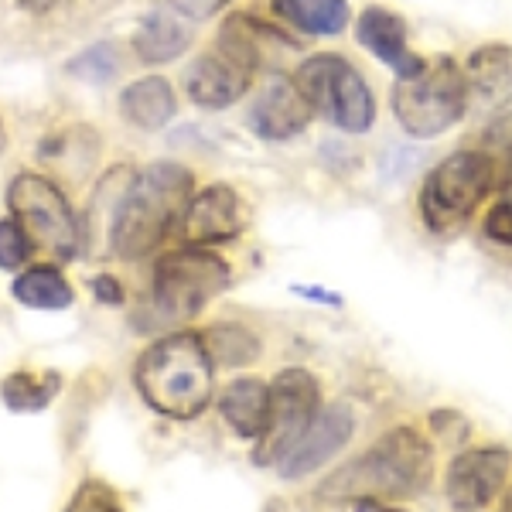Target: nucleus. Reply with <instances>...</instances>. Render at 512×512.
Returning a JSON list of instances; mask_svg holds the SVG:
<instances>
[{
  "mask_svg": "<svg viewBox=\"0 0 512 512\" xmlns=\"http://www.w3.org/2000/svg\"><path fill=\"white\" fill-rule=\"evenodd\" d=\"M195 195V178L175 161H158L130 178L113 209L110 246L120 260H140L158 250L171 222L181 219L188 198Z\"/></svg>",
  "mask_w": 512,
  "mask_h": 512,
  "instance_id": "f257e3e1",
  "label": "nucleus"
},
{
  "mask_svg": "<svg viewBox=\"0 0 512 512\" xmlns=\"http://www.w3.org/2000/svg\"><path fill=\"white\" fill-rule=\"evenodd\" d=\"M134 379L147 407L164 417L192 420L216 393V359L205 349L202 335L175 332L158 338L140 355Z\"/></svg>",
  "mask_w": 512,
  "mask_h": 512,
  "instance_id": "f03ea898",
  "label": "nucleus"
},
{
  "mask_svg": "<svg viewBox=\"0 0 512 512\" xmlns=\"http://www.w3.org/2000/svg\"><path fill=\"white\" fill-rule=\"evenodd\" d=\"M431 444L414 427H396L345 472L325 482L332 499H410L431 485Z\"/></svg>",
  "mask_w": 512,
  "mask_h": 512,
  "instance_id": "7ed1b4c3",
  "label": "nucleus"
},
{
  "mask_svg": "<svg viewBox=\"0 0 512 512\" xmlns=\"http://www.w3.org/2000/svg\"><path fill=\"white\" fill-rule=\"evenodd\" d=\"M468 106V82L465 69L458 62L441 55L437 62H427L417 76L400 79L393 89V113L403 134L417 140L441 137L465 117Z\"/></svg>",
  "mask_w": 512,
  "mask_h": 512,
  "instance_id": "20e7f679",
  "label": "nucleus"
},
{
  "mask_svg": "<svg viewBox=\"0 0 512 512\" xmlns=\"http://www.w3.org/2000/svg\"><path fill=\"white\" fill-rule=\"evenodd\" d=\"M294 82L311 110L321 113L342 134H366L376 120V96L362 72L335 52L311 55L301 62Z\"/></svg>",
  "mask_w": 512,
  "mask_h": 512,
  "instance_id": "39448f33",
  "label": "nucleus"
},
{
  "mask_svg": "<svg viewBox=\"0 0 512 512\" xmlns=\"http://www.w3.org/2000/svg\"><path fill=\"white\" fill-rule=\"evenodd\" d=\"M495 185V161L485 151H454L441 164H434L431 175L420 188V216L427 229L444 233L472 219L478 205L489 198Z\"/></svg>",
  "mask_w": 512,
  "mask_h": 512,
  "instance_id": "423d86ee",
  "label": "nucleus"
},
{
  "mask_svg": "<svg viewBox=\"0 0 512 512\" xmlns=\"http://www.w3.org/2000/svg\"><path fill=\"white\" fill-rule=\"evenodd\" d=\"M229 287V267L209 246L185 243L164 253L154 267V308L164 321L195 318L205 304Z\"/></svg>",
  "mask_w": 512,
  "mask_h": 512,
  "instance_id": "0eeeda50",
  "label": "nucleus"
},
{
  "mask_svg": "<svg viewBox=\"0 0 512 512\" xmlns=\"http://www.w3.org/2000/svg\"><path fill=\"white\" fill-rule=\"evenodd\" d=\"M7 205L14 219L24 226L31 243L41 246L55 260H76L79 256V219L72 212L69 198L41 175H18L7 188Z\"/></svg>",
  "mask_w": 512,
  "mask_h": 512,
  "instance_id": "6e6552de",
  "label": "nucleus"
},
{
  "mask_svg": "<svg viewBox=\"0 0 512 512\" xmlns=\"http://www.w3.org/2000/svg\"><path fill=\"white\" fill-rule=\"evenodd\" d=\"M321 414V386L308 369H284L270 383V410H267V431L260 434L253 448V461L260 468L280 465L297 441L308 434Z\"/></svg>",
  "mask_w": 512,
  "mask_h": 512,
  "instance_id": "1a4fd4ad",
  "label": "nucleus"
},
{
  "mask_svg": "<svg viewBox=\"0 0 512 512\" xmlns=\"http://www.w3.org/2000/svg\"><path fill=\"white\" fill-rule=\"evenodd\" d=\"M512 472V454L506 448H472L451 461L444 489L458 512H482L499 499Z\"/></svg>",
  "mask_w": 512,
  "mask_h": 512,
  "instance_id": "9d476101",
  "label": "nucleus"
},
{
  "mask_svg": "<svg viewBox=\"0 0 512 512\" xmlns=\"http://www.w3.org/2000/svg\"><path fill=\"white\" fill-rule=\"evenodd\" d=\"M311 103L304 99L301 86L287 76H270L253 99L250 127L263 140H291L304 134L311 123Z\"/></svg>",
  "mask_w": 512,
  "mask_h": 512,
  "instance_id": "9b49d317",
  "label": "nucleus"
},
{
  "mask_svg": "<svg viewBox=\"0 0 512 512\" xmlns=\"http://www.w3.org/2000/svg\"><path fill=\"white\" fill-rule=\"evenodd\" d=\"M239 226V195L229 185H209L188 198L178 219V236L181 243L209 246L239 236Z\"/></svg>",
  "mask_w": 512,
  "mask_h": 512,
  "instance_id": "f8f14e48",
  "label": "nucleus"
},
{
  "mask_svg": "<svg viewBox=\"0 0 512 512\" xmlns=\"http://www.w3.org/2000/svg\"><path fill=\"white\" fill-rule=\"evenodd\" d=\"M253 72L243 69L236 59H229L226 52H209L198 55L185 72V93L192 103L205 106V110H226V106L239 103L250 89Z\"/></svg>",
  "mask_w": 512,
  "mask_h": 512,
  "instance_id": "ddd939ff",
  "label": "nucleus"
},
{
  "mask_svg": "<svg viewBox=\"0 0 512 512\" xmlns=\"http://www.w3.org/2000/svg\"><path fill=\"white\" fill-rule=\"evenodd\" d=\"M355 38L366 52H373L379 62L390 65L400 79H410L424 69V59L410 52L407 45V21L400 18L390 7H366L359 14V24H355Z\"/></svg>",
  "mask_w": 512,
  "mask_h": 512,
  "instance_id": "4468645a",
  "label": "nucleus"
},
{
  "mask_svg": "<svg viewBox=\"0 0 512 512\" xmlns=\"http://www.w3.org/2000/svg\"><path fill=\"white\" fill-rule=\"evenodd\" d=\"M349 437H352V414L342 403L321 410L315 417V424L308 427V434L297 441V448L280 461V475L304 478V475L318 472L321 465H328V461L349 444Z\"/></svg>",
  "mask_w": 512,
  "mask_h": 512,
  "instance_id": "2eb2a0df",
  "label": "nucleus"
},
{
  "mask_svg": "<svg viewBox=\"0 0 512 512\" xmlns=\"http://www.w3.org/2000/svg\"><path fill=\"white\" fill-rule=\"evenodd\" d=\"M216 48L226 52L229 59H236L243 69L260 72V69H267V65H277L284 59L294 48V41L284 38L277 28H270V24H260L256 18H250V14H233V18L222 24Z\"/></svg>",
  "mask_w": 512,
  "mask_h": 512,
  "instance_id": "dca6fc26",
  "label": "nucleus"
},
{
  "mask_svg": "<svg viewBox=\"0 0 512 512\" xmlns=\"http://www.w3.org/2000/svg\"><path fill=\"white\" fill-rule=\"evenodd\" d=\"M465 82L478 103L492 106V110L509 106L512 103V48L502 45V41L475 48L465 62Z\"/></svg>",
  "mask_w": 512,
  "mask_h": 512,
  "instance_id": "f3484780",
  "label": "nucleus"
},
{
  "mask_svg": "<svg viewBox=\"0 0 512 512\" xmlns=\"http://www.w3.org/2000/svg\"><path fill=\"white\" fill-rule=\"evenodd\" d=\"M267 410H270V386L253 376L229 383L226 393L219 396V414L246 441H260V434L267 431Z\"/></svg>",
  "mask_w": 512,
  "mask_h": 512,
  "instance_id": "a211bd4d",
  "label": "nucleus"
},
{
  "mask_svg": "<svg viewBox=\"0 0 512 512\" xmlns=\"http://www.w3.org/2000/svg\"><path fill=\"white\" fill-rule=\"evenodd\" d=\"M120 113L123 120H130L140 130H161L168 127L171 117L178 113V99L168 79L147 76L130 82L120 93Z\"/></svg>",
  "mask_w": 512,
  "mask_h": 512,
  "instance_id": "6ab92c4d",
  "label": "nucleus"
},
{
  "mask_svg": "<svg viewBox=\"0 0 512 512\" xmlns=\"http://www.w3.org/2000/svg\"><path fill=\"white\" fill-rule=\"evenodd\" d=\"M274 14L304 35H342L349 28V0H274Z\"/></svg>",
  "mask_w": 512,
  "mask_h": 512,
  "instance_id": "aec40b11",
  "label": "nucleus"
},
{
  "mask_svg": "<svg viewBox=\"0 0 512 512\" xmlns=\"http://www.w3.org/2000/svg\"><path fill=\"white\" fill-rule=\"evenodd\" d=\"M188 45H192V31H188L185 24L168 11L147 14V18L140 21V31L134 38L140 62H147V65L175 62Z\"/></svg>",
  "mask_w": 512,
  "mask_h": 512,
  "instance_id": "412c9836",
  "label": "nucleus"
},
{
  "mask_svg": "<svg viewBox=\"0 0 512 512\" xmlns=\"http://www.w3.org/2000/svg\"><path fill=\"white\" fill-rule=\"evenodd\" d=\"M11 294L18 297V304L35 311H65L76 294H72V284L65 280L55 267H31L11 284Z\"/></svg>",
  "mask_w": 512,
  "mask_h": 512,
  "instance_id": "4be33fe9",
  "label": "nucleus"
},
{
  "mask_svg": "<svg viewBox=\"0 0 512 512\" xmlns=\"http://www.w3.org/2000/svg\"><path fill=\"white\" fill-rule=\"evenodd\" d=\"M62 376L59 373H11L0 386V400L14 414H38L59 396Z\"/></svg>",
  "mask_w": 512,
  "mask_h": 512,
  "instance_id": "5701e85b",
  "label": "nucleus"
},
{
  "mask_svg": "<svg viewBox=\"0 0 512 512\" xmlns=\"http://www.w3.org/2000/svg\"><path fill=\"white\" fill-rule=\"evenodd\" d=\"M205 349L222 366H246L260 355V342L246 332L243 325H216L212 332L202 335Z\"/></svg>",
  "mask_w": 512,
  "mask_h": 512,
  "instance_id": "b1692460",
  "label": "nucleus"
},
{
  "mask_svg": "<svg viewBox=\"0 0 512 512\" xmlns=\"http://www.w3.org/2000/svg\"><path fill=\"white\" fill-rule=\"evenodd\" d=\"M35 243L24 233L18 219H0V270H21V263L31 260Z\"/></svg>",
  "mask_w": 512,
  "mask_h": 512,
  "instance_id": "393cba45",
  "label": "nucleus"
},
{
  "mask_svg": "<svg viewBox=\"0 0 512 512\" xmlns=\"http://www.w3.org/2000/svg\"><path fill=\"white\" fill-rule=\"evenodd\" d=\"M65 512H123V506H120L117 492H113L110 485L89 478V482H82L76 489V495H72V502Z\"/></svg>",
  "mask_w": 512,
  "mask_h": 512,
  "instance_id": "a878e982",
  "label": "nucleus"
},
{
  "mask_svg": "<svg viewBox=\"0 0 512 512\" xmlns=\"http://www.w3.org/2000/svg\"><path fill=\"white\" fill-rule=\"evenodd\" d=\"M117 69H120V62H117V55H113V45H96V48L82 52L79 59L72 62V72L82 76V79H89V82L113 79V76H117Z\"/></svg>",
  "mask_w": 512,
  "mask_h": 512,
  "instance_id": "bb28decb",
  "label": "nucleus"
},
{
  "mask_svg": "<svg viewBox=\"0 0 512 512\" xmlns=\"http://www.w3.org/2000/svg\"><path fill=\"white\" fill-rule=\"evenodd\" d=\"M482 144H485V154L495 161V171L512 168V113L499 117L489 130H485Z\"/></svg>",
  "mask_w": 512,
  "mask_h": 512,
  "instance_id": "cd10ccee",
  "label": "nucleus"
},
{
  "mask_svg": "<svg viewBox=\"0 0 512 512\" xmlns=\"http://www.w3.org/2000/svg\"><path fill=\"white\" fill-rule=\"evenodd\" d=\"M485 236L502 246H512V205L502 202L485 216Z\"/></svg>",
  "mask_w": 512,
  "mask_h": 512,
  "instance_id": "c85d7f7f",
  "label": "nucleus"
},
{
  "mask_svg": "<svg viewBox=\"0 0 512 512\" xmlns=\"http://www.w3.org/2000/svg\"><path fill=\"white\" fill-rule=\"evenodd\" d=\"M226 4H229V0H171V7H175L178 14H185V18H192V21L212 18V14H219Z\"/></svg>",
  "mask_w": 512,
  "mask_h": 512,
  "instance_id": "c756f323",
  "label": "nucleus"
},
{
  "mask_svg": "<svg viewBox=\"0 0 512 512\" xmlns=\"http://www.w3.org/2000/svg\"><path fill=\"white\" fill-rule=\"evenodd\" d=\"M93 294L99 297V301H106V304H123V287L110 274L93 280Z\"/></svg>",
  "mask_w": 512,
  "mask_h": 512,
  "instance_id": "7c9ffc66",
  "label": "nucleus"
},
{
  "mask_svg": "<svg viewBox=\"0 0 512 512\" xmlns=\"http://www.w3.org/2000/svg\"><path fill=\"white\" fill-rule=\"evenodd\" d=\"M355 512H403V509H393L379 499H355Z\"/></svg>",
  "mask_w": 512,
  "mask_h": 512,
  "instance_id": "2f4dec72",
  "label": "nucleus"
},
{
  "mask_svg": "<svg viewBox=\"0 0 512 512\" xmlns=\"http://www.w3.org/2000/svg\"><path fill=\"white\" fill-rule=\"evenodd\" d=\"M18 4L31 7V11H48V7H55L59 0H18Z\"/></svg>",
  "mask_w": 512,
  "mask_h": 512,
  "instance_id": "473e14b6",
  "label": "nucleus"
},
{
  "mask_svg": "<svg viewBox=\"0 0 512 512\" xmlns=\"http://www.w3.org/2000/svg\"><path fill=\"white\" fill-rule=\"evenodd\" d=\"M4 147H7V134H4V123H0V154H4Z\"/></svg>",
  "mask_w": 512,
  "mask_h": 512,
  "instance_id": "72a5a7b5",
  "label": "nucleus"
},
{
  "mask_svg": "<svg viewBox=\"0 0 512 512\" xmlns=\"http://www.w3.org/2000/svg\"><path fill=\"white\" fill-rule=\"evenodd\" d=\"M509 512H512V495H509Z\"/></svg>",
  "mask_w": 512,
  "mask_h": 512,
  "instance_id": "f704fd0d",
  "label": "nucleus"
}]
</instances>
